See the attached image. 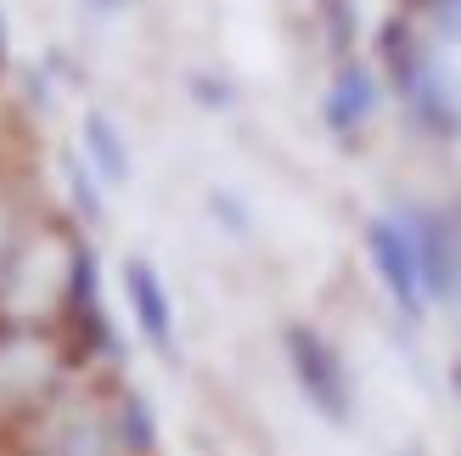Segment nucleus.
Instances as JSON below:
<instances>
[{"label":"nucleus","instance_id":"f257e3e1","mask_svg":"<svg viewBox=\"0 0 461 456\" xmlns=\"http://www.w3.org/2000/svg\"><path fill=\"white\" fill-rule=\"evenodd\" d=\"M377 68H383V85L400 96L411 124H417L422 135H433V141H456V135H461V96H456L439 51H433L428 29L411 12L383 17V29H377Z\"/></svg>","mask_w":461,"mask_h":456},{"label":"nucleus","instance_id":"f03ea898","mask_svg":"<svg viewBox=\"0 0 461 456\" xmlns=\"http://www.w3.org/2000/svg\"><path fill=\"white\" fill-rule=\"evenodd\" d=\"M74 355L51 322H12L0 315V440L17 423H29L40 406L68 389Z\"/></svg>","mask_w":461,"mask_h":456},{"label":"nucleus","instance_id":"7ed1b4c3","mask_svg":"<svg viewBox=\"0 0 461 456\" xmlns=\"http://www.w3.org/2000/svg\"><path fill=\"white\" fill-rule=\"evenodd\" d=\"M12 456H124L113 434V406L62 389L51 406H40L29 423L6 434Z\"/></svg>","mask_w":461,"mask_h":456},{"label":"nucleus","instance_id":"20e7f679","mask_svg":"<svg viewBox=\"0 0 461 456\" xmlns=\"http://www.w3.org/2000/svg\"><path fill=\"white\" fill-rule=\"evenodd\" d=\"M282 350H287V367H293V383L298 395L327 423H349L355 417V383H349V367H343V355L327 333H315L310 322H293L282 333Z\"/></svg>","mask_w":461,"mask_h":456},{"label":"nucleus","instance_id":"39448f33","mask_svg":"<svg viewBox=\"0 0 461 456\" xmlns=\"http://www.w3.org/2000/svg\"><path fill=\"white\" fill-rule=\"evenodd\" d=\"M411 248H417V277L428 305H456L461 299V225L456 209H433V203H411L400 209Z\"/></svg>","mask_w":461,"mask_h":456},{"label":"nucleus","instance_id":"423d86ee","mask_svg":"<svg viewBox=\"0 0 461 456\" xmlns=\"http://www.w3.org/2000/svg\"><path fill=\"white\" fill-rule=\"evenodd\" d=\"M366 260H372L383 293L394 299V310L405 322H422V277H417V248H411V232L400 214H372L366 220Z\"/></svg>","mask_w":461,"mask_h":456},{"label":"nucleus","instance_id":"0eeeda50","mask_svg":"<svg viewBox=\"0 0 461 456\" xmlns=\"http://www.w3.org/2000/svg\"><path fill=\"white\" fill-rule=\"evenodd\" d=\"M377 107H383V74L372 62H360V57H338L332 62V85H327V96H321L327 130L338 141H355V135L377 119Z\"/></svg>","mask_w":461,"mask_h":456},{"label":"nucleus","instance_id":"6e6552de","mask_svg":"<svg viewBox=\"0 0 461 456\" xmlns=\"http://www.w3.org/2000/svg\"><path fill=\"white\" fill-rule=\"evenodd\" d=\"M124 299H130V315L147 344L158 355H175V305H169V287L152 270V260H124Z\"/></svg>","mask_w":461,"mask_h":456},{"label":"nucleus","instance_id":"1a4fd4ad","mask_svg":"<svg viewBox=\"0 0 461 456\" xmlns=\"http://www.w3.org/2000/svg\"><path fill=\"white\" fill-rule=\"evenodd\" d=\"M79 152H85V169L102 180V187L119 192L124 180H130V141H124V130L107 119L102 107H90L85 119H79Z\"/></svg>","mask_w":461,"mask_h":456},{"label":"nucleus","instance_id":"9d476101","mask_svg":"<svg viewBox=\"0 0 461 456\" xmlns=\"http://www.w3.org/2000/svg\"><path fill=\"white\" fill-rule=\"evenodd\" d=\"M107 406H113V434H119V451H124V456H152L158 423H152V412H147V400L135 395V389H124V395H113Z\"/></svg>","mask_w":461,"mask_h":456},{"label":"nucleus","instance_id":"9b49d317","mask_svg":"<svg viewBox=\"0 0 461 456\" xmlns=\"http://www.w3.org/2000/svg\"><path fill=\"white\" fill-rule=\"evenodd\" d=\"M315 23H321V40H327L332 62H338V57H355V40H360V12H355V0H315Z\"/></svg>","mask_w":461,"mask_h":456},{"label":"nucleus","instance_id":"f8f14e48","mask_svg":"<svg viewBox=\"0 0 461 456\" xmlns=\"http://www.w3.org/2000/svg\"><path fill=\"white\" fill-rule=\"evenodd\" d=\"M400 6L417 17V23H428L439 40H456L461 45V0H400Z\"/></svg>","mask_w":461,"mask_h":456},{"label":"nucleus","instance_id":"ddd939ff","mask_svg":"<svg viewBox=\"0 0 461 456\" xmlns=\"http://www.w3.org/2000/svg\"><path fill=\"white\" fill-rule=\"evenodd\" d=\"M68 187H74V203H79V214L85 220H102V192H96V175L85 169V158L74 169H68Z\"/></svg>","mask_w":461,"mask_h":456},{"label":"nucleus","instance_id":"4468645a","mask_svg":"<svg viewBox=\"0 0 461 456\" xmlns=\"http://www.w3.org/2000/svg\"><path fill=\"white\" fill-rule=\"evenodd\" d=\"M192 90L203 107H230V85L225 79H209V74H192Z\"/></svg>","mask_w":461,"mask_h":456},{"label":"nucleus","instance_id":"2eb2a0df","mask_svg":"<svg viewBox=\"0 0 461 456\" xmlns=\"http://www.w3.org/2000/svg\"><path fill=\"white\" fill-rule=\"evenodd\" d=\"M17 68V57H12V29H6V12H0V79H6Z\"/></svg>","mask_w":461,"mask_h":456},{"label":"nucleus","instance_id":"dca6fc26","mask_svg":"<svg viewBox=\"0 0 461 456\" xmlns=\"http://www.w3.org/2000/svg\"><path fill=\"white\" fill-rule=\"evenodd\" d=\"M85 6H90V12H96V17H113V12H124V6H130V0H85Z\"/></svg>","mask_w":461,"mask_h":456},{"label":"nucleus","instance_id":"f3484780","mask_svg":"<svg viewBox=\"0 0 461 456\" xmlns=\"http://www.w3.org/2000/svg\"><path fill=\"white\" fill-rule=\"evenodd\" d=\"M456 395H461V360H456Z\"/></svg>","mask_w":461,"mask_h":456},{"label":"nucleus","instance_id":"a211bd4d","mask_svg":"<svg viewBox=\"0 0 461 456\" xmlns=\"http://www.w3.org/2000/svg\"><path fill=\"white\" fill-rule=\"evenodd\" d=\"M456 225H461V209H456Z\"/></svg>","mask_w":461,"mask_h":456}]
</instances>
